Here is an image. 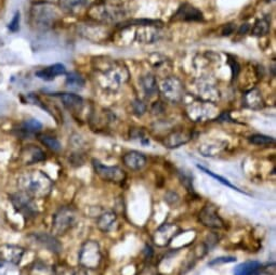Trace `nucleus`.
Segmentation results:
<instances>
[{"label":"nucleus","mask_w":276,"mask_h":275,"mask_svg":"<svg viewBox=\"0 0 276 275\" xmlns=\"http://www.w3.org/2000/svg\"><path fill=\"white\" fill-rule=\"evenodd\" d=\"M244 100H245V104L247 105V107L250 109H253V110L262 109L264 105L262 96H261L260 91L256 90V89L250 90L249 93H247L245 95Z\"/></svg>","instance_id":"nucleus-23"},{"label":"nucleus","mask_w":276,"mask_h":275,"mask_svg":"<svg viewBox=\"0 0 276 275\" xmlns=\"http://www.w3.org/2000/svg\"><path fill=\"white\" fill-rule=\"evenodd\" d=\"M270 22L266 19H261L254 23L251 34L254 35V36H264V35L270 32Z\"/></svg>","instance_id":"nucleus-29"},{"label":"nucleus","mask_w":276,"mask_h":275,"mask_svg":"<svg viewBox=\"0 0 276 275\" xmlns=\"http://www.w3.org/2000/svg\"><path fill=\"white\" fill-rule=\"evenodd\" d=\"M52 181L41 171H30L21 174L18 179V187L21 191L32 197L42 199L50 194Z\"/></svg>","instance_id":"nucleus-1"},{"label":"nucleus","mask_w":276,"mask_h":275,"mask_svg":"<svg viewBox=\"0 0 276 275\" xmlns=\"http://www.w3.org/2000/svg\"><path fill=\"white\" fill-rule=\"evenodd\" d=\"M181 229L174 223H166L159 227L153 235V242L157 247H167L172 239L180 234Z\"/></svg>","instance_id":"nucleus-8"},{"label":"nucleus","mask_w":276,"mask_h":275,"mask_svg":"<svg viewBox=\"0 0 276 275\" xmlns=\"http://www.w3.org/2000/svg\"><path fill=\"white\" fill-rule=\"evenodd\" d=\"M10 200L13 204V206L19 213L22 214L27 219H32L35 218L38 214L37 205L33 201V197L24 192H19L16 194H12L10 196Z\"/></svg>","instance_id":"nucleus-7"},{"label":"nucleus","mask_w":276,"mask_h":275,"mask_svg":"<svg viewBox=\"0 0 276 275\" xmlns=\"http://www.w3.org/2000/svg\"><path fill=\"white\" fill-rule=\"evenodd\" d=\"M42 125L40 122H38L37 119H27L23 124L22 127H21V131L23 132L24 137H28L31 135H34V133H37L41 130Z\"/></svg>","instance_id":"nucleus-27"},{"label":"nucleus","mask_w":276,"mask_h":275,"mask_svg":"<svg viewBox=\"0 0 276 275\" xmlns=\"http://www.w3.org/2000/svg\"><path fill=\"white\" fill-rule=\"evenodd\" d=\"M132 109H133V113L138 116H142L145 111H146V107L144 105V103L140 100H136L132 104Z\"/></svg>","instance_id":"nucleus-34"},{"label":"nucleus","mask_w":276,"mask_h":275,"mask_svg":"<svg viewBox=\"0 0 276 275\" xmlns=\"http://www.w3.org/2000/svg\"><path fill=\"white\" fill-rule=\"evenodd\" d=\"M198 220H200L204 227L209 229L220 230L225 228V223L220 215H219L217 208L211 205H206L203 207L200 214H198Z\"/></svg>","instance_id":"nucleus-11"},{"label":"nucleus","mask_w":276,"mask_h":275,"mask_svg":"<svg viewBox=\"0 0 276 275\" xmlns=\"http://www.w3.org/2000/svg\"><path fill=\"white\" fill-rule=\"evenodd\" d=\"M230 64H231V67H232V74H233V78H236L237 75H238V72H239V66L237 64L236 61H231L230 60Z\"/></svg>","instance_id":"nucleus-38"},{"label":"nucleus","mask_w":276,"mask_h":275,"mask_svg":"<svg viewBox=\"0 0 276 275\" xmlns=\"http://www.w3.org/2000/svg\"><path fill=\"white\" fill-rule=\"evenodd\" d=\"M161 94L167 100L171 102H180L184 96V86L176 77H168L160 84Z\"/></svg>","instance_id":"nucleus-10"},{"label":"nucleus","mask_w":276,"mask_h":275,"mask_svg":"<svg viewBox=\"0 0 276 275\" xmlns=\"http://www.w3.org/2000/svg\"><path fill=\"white\" fill-rule=\"evenodd\" d=\"M203 13L190 4H183L173 16V20L184 21V22H196V21H203Z\"/></svg>","instance_id":"nucleus-12"},{"label":"nucleus","mask_w":276,"mask_h":275,"mask_svg":"<svg viewBox=\"0 0 276 275\" xmlns=\"http://www.w3.org/2000/svg\"><path fill=\"white\" fill-rule=\"evenodd\" d=\"M217 108L212 102L197 101L188 105V115L194 122H204L207 119L215 118L217 115Z\"/></svg>","instance_id":"nucleus-6"},{"label":"nucleus","mask_w":276,"mask_h":275,"mask_svg":"<svg viewBox=\"0 0 276 275\" xmlns=\"http://www.w3.org/2000/svg\"><path fill=\"white\" fill-rule=\"evenodd\" d=\"M116 220L117 217L115 213H113V211H105V213H102L98 217L97 227L103 233H108V232L114 229Z\"/></svg>","instance_id":"nucleus-19"},{"label":"nucleus","mask_w":276,"mask_h":275,"mask_svg":"<svg viewBox=\"0 0 276 275\" xmlns=\"http://www.w3.org/2000/svg\"><path fill=\"white\" fill-rule=\"evenodd\" d=\"M233 31H234V28H233V26L226 25L225 28H224V31H223V35H231Z\"/></svg>","instance_id":"nucleus-39"},{"label":"nucleus","mask_w":276,"mask_h":275,"mask_svg":"<svg viewBox=\"0 0 276 275\" xmlns=\"http://www.w3.org/2000/svg\"><path fill=\"white\" fill-rule=\"evenodd\" d=\"M262 269V264L258 261H247L237 265L234 275H257Z\"/></svg>","instance_id":"nucleus-22"},{"label":"nucleus","mask_w":276,"mask_h":275,"mask_svg":"<svg viewBox=\"0 0 276 275\" xmlns=\"http://www.w3.org/2000/svg\"><path fill=\"white\" fill-rule=\"evenodd\" d=\"M249 142L257 146H270L275 144V140L272 137L264 135H252L248 138Z\"/></svg>","instance_id":"nucleus-30"},{"label":"nucleus","mask_w":276,"mask_h":275,"mask_svg":"<svg viewBox=\"0 0 276 275\" xmlns=\"http://www.w3.org/2000/svg\"><path fill=\"white\" fill-rule=\"evenodd\" d=\"M129 78V72L123 64L118 62H112L101 70L100 83L103 88L116 90L123 86Z\"/></svg>","instance_id":"nucleus-2"},{"label":"nucleus","mask_w":276,"mask_h":275,"mask_svg":"<svg viewBox=\"0 0 276 275\" xmlns=\"http://www.w3.org/2000/svg\"><path fill=\"white\" fill-rule=\"evenodd\" d=\"M77 221V213L72 207H62L53 216L52 233L56 235L65 234L72 229Z\"/></svg>","instance_id":"nucleus-4"},{"label":"nucleus","mask_w":276,"mask_h":275,"mask_svg":"<svg viewBox=\"0 0 276 275\" xmlns=\"http://www.w3.org/2000/svg\"><path fill=\"white\" fill-rule=\"evenodd\" d=\"M146 157L142 153L137 151H131L126 153L123 157L124 165L133 171L141 170L146 165Z\"/></svg>","instance_id":"nucleus-17"},{"label":"nucleus","mask_w":276,"mask_h":275,"mask_svg":"<svg viewBox=\"0 0 276 275\" xmlns=\"http://www.w3.org/2000/svg\"><path fill=\"white\" fill-rule=\"evenodd\" d=\"M2 265H3V262H2V260H0V267H2Z\"/></svg>","instance_id":"nucleus-41"},{"label":"nucleus","mask_w":276,"mask_h":275,"mask_svg":"<svg viewBox=\"0 0 276 275\" xmlns=\"http://www.w3.org/2000/svg\"><path fill=\"white\" fill-rule=\"evenodd\" d=\"M21 155H22V159L25 165H33L35 163H38V161L45 160L46 158L45 153L38 149V147H35L33 145H30L24 149Z\"/></svg>","instance_id":"nucleus-21"},{"label":"nucleus","mask_w":276,"mask_h":275,"mask_svg":"<svg viewBox=\"0 0 276 275\" xmlns=\"http://www.w3.org/2000/svg\"><path fill=\"white\" fill-rule=\"evenodd\" d=\"M60 97H61L62 101H63V103H64L65 107L69 110L79 109L83 103L82 98L78 95H75V94H61Z\"/></svg>","instance_id":"nucleus-26"},{"label":"nucleus","mask_w":276,"mask_h":275,"mask_svg":"<svg viewBox=\"0 0 276 275\" xmlns=\"http://www.w3.org/2000/svg\"><path fill=\"white\" fill-rule=\"evenodd\" d=\"M159 26L148 25L141 26L136 35V38L141 44H153L161 37V32L158 28Z\"/></svg>","instance_id":"nucleus-15"},{"label":"nucleus","mask_w":276,"mask_h":275,"mask_svg":"<svg viewBox=\"0 0 276 275\" xmlns=\"http://www.w3.org/2000/svg\"><path fill=\"white\" fill-rule=\"evenodd\" d=\"M141 87H142L144 94L146 95V97L151 98L153 96L156 95L157 90H158V86H157V81L155 79V77L152 75H146L144 77H142L140 80Z\"/></svg>","instance_id":"nucleus-24"},{"label":"nucleus","mask_w":276,"mask_h":275,"mask_svg":"<svg viewBox=\"0 0 276 275\" xmlns=\"http://www.w3.org/2000/svg\"><path fill=\"white\" fill-rule=\"evenodd\" d=\"M234 261H236V258H234V257H221V258H217L214 260V261L209 262V265L229 263V262H234Z\"/></svg>","instance_id":"nucleus-37"},{"label":"nucleus","mask_w":276,"mask_h":275,"mask_svg":"<svg viewBox=\"0 0 276 275\" xmlns=\"http://www.w3.org/2000/svg\"><path fill=\"white\" fill-rule=\"evenodd\" d=\"M64 74H66V68L63 64H54L36 72V76L38 78L46 81H51L55 78L56 76L64 75Z\"/></svg>","instance_id":"nucleus-20"},{"label":"nucleus","mask_w":276,"mask_h":275,"mask_svg":"<svg viewBox=\"0 0 276 275\" xmlns=\"http://www.w3.org/2000/svg\"><path fill=\"white\" fill-rule=\"evenodd\" d=\"M192 139V133L186 131H173L164 140V145L168 149H176L187 144Z\"/></svg>","instance_id":"nucleus-18"},{"label":"nucleus","mask_w":276,"mask_h":275,"mask_svg":"<svg viewBox=\"0 0 276 275\" xmlns=\"http://www.w3.org/2000/svg\"><path fill=\"white\" fill-rule=\"evenodd\" d=\"M229 143L223 140H209L204 142L198 147V151L205 157H215L217 155H220Z\"/></svg>","instance_id":"nucleus-13"},{"label":"nucleus","mask_w":276,"mask_h":275,"mask_svg":"<svg viewBox=\"0 0 276 275\" xmlns=\"http://www.w3.org/2000/svg\"><path fill=\"white\" fill-rule=\"evenodd\" d=\"M102 261V253L99 244L95 241H87L79 251V264L88 270H96Z\"/></svg>","instance_id":"nucleus-3"},{"label":"nucleus","mask_w":276,"mask_h":275,"mask_svg":"<svg viewBox=\"0 0 276 275\" xmlns=\"http://www.w3.org/2000/svg\"><path fill=\"white\" fill-rule=\"evenodd\" d=\"M92 166L98 177L105 182L122 185L127 179L126 172L117 166H105L97 159L92 160Z\"/></svg>","instance_id":"nucleus-5"},{"label":"nucleus","mask_w":276,"mask_h":275,"mask_svg":"<svg viewBox=\"0 0 276 275\" xmlns=\"http://www.w3.org/2000/svg\"><path fill=\"white\" fill-rule=\"evenodd\" d=\"M166 202L169 205L176 206L180 202V196L175 192H168V194L166 195Z\"/></svg>","instance_id":"nucleus-36"},{"label":"nucleus","mask_w":276,"mask_h":275,"mask_svg":"<svg viewBox=\"0 0 276 275\" xmlns=\"http://www.w3.org/2000/svg\"><path fill=\"white\" fill-rule=\"evenodd\" d=\"M94 18L102 22H114L122 20L125 16V11L119 6L114 5H99L91 10Z\"/></svg>","instance_id":"nucleus-9"},{"label":"nucleus","mask_w":276,"mask_h":275,"mask_svg":"<svg viewBox=\"0 0 276 275\" xmlns=\"http://www.w3.org/2000/svg\"><path fill=\"white\" fill-rule=\"evenodd\" d=\"M92 270L84 269L82 266H67V265H60L55 267L56 275H91Z\"/></svg>","instance_id":"nucleus-25"},{"label":"nucleus","mask_w":276,"mask_h":275,"mask_svg":"<svg viewBox=\"0 0 276 275\" xmlns=\"http://www.w3.org/2000/svg\"><path fill=\"white\" fill-rule=\"evenodd\" d=\"M39 140L41 141V143L46 145L48 149H50L53 152H60L62 149V145L60 143V141L58 139H55L50 136H40Z\"/></svg>","instance_id":"nucleus-31"},{"label":"nucleus","mask_w":276,"mask_h":275,"mask_svg":"<svg viewBox=\"0 0 276 275\" xmlns=\"http://www.w3.org/2000/svg\"><path fill=\"white\" fill-rule=\"evenodd\" d=\"M197 168H198V169H201V170H202V171H204L205 173H207L208 175H210V177L215 178V179H216V180H218L219 182H221L222 185H224V186H228L229 188H231V189H233V190H235V191H238V192H240V193H245V192H243V191H242V190H239V189H238V188H236L235 186H233L232 183H231V182H229V181L226 180V179H224V178L220 177V175H217V174H215L214 172L209 171L208 169L204 168V167H202V166H198V165H197Z\"/></svg>","instance_id":"nucleus-32"},{"label":"nucleus","mask_w":276,"mask_h":275,"mask_svg":"<svg viewBox=\"0 0 276 275\" xmlns=\"http://www.w3.org/2000/svg\"><path fill=\"white\" fill-rule=\"evenodd\" d=\"M84 79L77 73H70L66 77V86L73 90H80L84 87Z\"/></svg>","instance_id":"nucleus-28"},{"label":"nucleus","mask_w":276,"mask_h":275,"mask_svg":"<svg viewBox=\"0 0 276 275\" xmlns=\"http://www.w3.org/2000/svg\"><path fill=\"white\" fill-rule=\"evenodd\" d=\"M24 252L25 250L19 246L3 245L0 246V260H5L12 264H18L23 258Z\"/></svg>","instance_id":"nucleus-14"},{"label":"nucleus","mask_w":276,"mask_h":275,"mask_svg":"<svg viewBox=\"0 0 276 275\" xmlns=\"http://www.w3.org/2000/svg\"><path fill=\"white\" fill-rule=\"evenodd\" d=\"M32 237L41 247H44L53 253H60L63 249L60 242L53 235L47 233H35L32 235Z\"/></svg>","instance_id":"nucleus-16"},{"label":"nucleus","mask_w":276,"mask_h":275,"mask_svg":"<svg viewBox=\"0 0 276 275\" xmlns=\"http://www.w3.org/2000/svg\"><path fill=\"white\" fill-rule=\"evenodd\" d=\"M20 12L17 11L16 14H14L13 19L11 20V22L8 25V28L12 33H17L20 30Z\"/></svg>","instance_id":"nucleus-35"},{"label":"nucleus","mask_w":276,"mask_h":275,"mask_svg":"<svg viewBox=\"0 0 276 275\" xmlns=\"http://www.w3.org/2000/svg\"><path fill=\"white\" fill-rule=\"evenodd\" d=\"M91 4V0H67L66 8L69 10L81 9L83 7L89 6Z\"/></svg>","instance_id":"nucleus-33"},{"label":"nucleus","mask_w":276,"mask_h":275,"mask_svg":"<svg viewBox=\"0 0 276 275\" xmlns=\"http://www.w3.org/2000/svg\"><path fill=\"white\" fill-rule=\"evenodd\" d=\"M248 28H249V25H248V24H245V25H243L242 27H240V28H239V31H238V33H239V34L246 33L247 31H248Z\"/></svg>","instance_id":"nucleus-40"}]
</instances>
